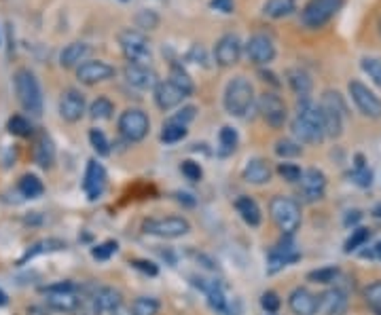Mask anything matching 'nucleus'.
<instances>
[{"instance_id": "obj_1", "label": "nucleus", "mask_w": 381, "mask_h": 315, "mask_svg": "<svg viewBox=\"0 0 381 315\" xmlns=\"http://www.w3.org/2000/svg\"><path fill=\"white\" fill-rule=\"evenodd\" d=\"M293 129V140L299 144H320L324 135V125H322V115L320 106L314 104L312 98H303L297 104V117L290 123Z\"/></svg>"}, {"instance_id": "obj_2", "label": "nucleus", "mask_w": 381, "mask_h": 315, "mask_svg": "<svg viewBox=\"0 0 381 315\" xmlns=\"http://www.w3.org/2000/svg\"><path fill=\"white\" fill-rule=\"evenodd\" d=\"M13 87H15V95L24 113L32 117H41L43 115V89H41L36 74L28 68H19L13 76Z\"/></svg>"}, {"instance_id": "obj_3", "label": "nucleus", "mask_w": 381, "mask_h": 315, "mask_svg": "<svg viewBox=\"0 0 381 315\" xmlns=\"http://www.w3.org/2000/svg\"><path fill=\"white\" fill-rule=\"evenodd\" d=\"M254 102H256L254 87L246 76H233L227 83L225 95H223V106H225L227 115L244 119L253 110Z\"/></svg>"}, {"instance_id": "obj_4", "label": "nucleus", "mask_w": 381, "mask_h": 315, "mask_svg": "<svg viewBox=\"0 0 381 315\" xmlns=\"http://www.w3.org/2000/svg\"><path fill=\"white\" fill-rule=\"evenodd\" d=\"M320 106V115H322V125H324V135L326 138H341L343 135V123H345V117H347V106H345V100L339 91H324L322 95V102L318 104Z\"/></svg>"}, {"instance_id": "obj_5", "label": "nucleus", "mask_w": 381, "mask_h": 315, "mask_svg": "<svg viewBox=\"0 0 381 315\" xmlns=\"http://www.w3.org/2000/svg\"><path fill=\"white\" fill-rule=\"evenodd\" d=\"M269 214L282 235L293 237L301 229V205L297 199L286 195H275L269 203Z\"/></svg>"}, {"instance_id": "obj_6", "label": "nucleus", "mask_w": 381, "mask_h": 315, "mask_svg": "<svg viewBox=\"0 0 381 315\" xmlns=\"http://www.w3.org/2000/svg\"><path fill=\"white\" fill-rule=\"evenodd\" d=\"M343 4L345 0H308L299 13V21L308 30H320L343 9Z\"/></svg>"}, {"instance_id": "obj_7", "label": "nucleus", "mask_w": 381, "mask_h": 315, "mask_svg": "<svg viewBox=\"0 0 381 315\" xmlns=\"http://www.w3.org/2000/svg\"><path fill=\"white\" fill-rule=\"evenodd\" d=\"M146 235L159 239H178L190 233V222L183 216H163V218H148L142 224Z\"/></svg>"}, {"instance_id": "obj_8", "label": "nucleus", "mask_w": 381, "mask_h": 315, "mask_svg": "<svg viewBox=\"0 0 381 315\" xmlns=\"http://www.w3.org/2000/svg\"><path fill=\"white\" fill-rule=\"evenodd\" d=\"M347 91H350V98H352L354 106L358 108V113L362 117L381 119V98L373 89H369L362 81L354 78V81H350Z\"/></svg>"}, {"instance_id": "obj_9", "label": "nucleus", "mask_w": 381, "mask_h": 315, "mask_svg": "<svg viewBox=\"0 0 381 315\" xmlns=\"http://www.w3.org/2000/svg\"><path fill=\"white\" fill-rule=\"evenodd\" d=\"M119 47L123 51L127 62L148 63L151 62V45L148 38L133 28H126L119 32Z\"/></svg>"}, {"instance_id": "obj_10", "label": "nucleus", "mask_w": 381, "mask_h": 315, "mask_svg": "<svg viewBox=\"0 0 381 315\" xmlns=\"http://www.w3.org/2000/svg\"><path fill=\"white\" fill-rule=\"evenodd\" d=\"M256 106H258V113H260L263 121L271 129H282V127L286 125V121H288V108H286V102L278 93L265 91L258 98Z\"/></svg>"}, {"instance_id": "obj_11", "label": "nucleus", "mask_w": 381, "mask_h": 315, "mask_svg": "<svg viewBox=\"0 0 381 315\" xmlns=\"http://www.w3.org/2000/svg\"><path fill=\"white\" fill-rule=\"evenodd\" d=\"M119 133L127 142H142L151 131V119L140 108H127L119 117Z\"/></svg>"}, {"instance_id": "obj_12", "label": "nucleus", "mask_w": 381, "mask_h": 315, "mask_svg": "<svg viewBox=\"0 0 381 315\" xmlns=\"http://www.w3.org/2000/svg\"><path fill=\"white\" fill-rule=\"evenodd\" d=\"M246 56L254 66H269V63L275 60L278 56V49H275V43L271 41V36L267 34H253L246 43Z\"/></svg>"}, {"instance_id": "obj_13", "label": "nucleus", "mask_w": 381, "mask_h": 315, "mask_svg": "<svg viewBox=\"0 0 381 315\" xmlns=\"http://www.w3.org/2000/svg\"><path fill=\"white\" fill-rule=\"evenodd\" d=\"M193 284L205 294L208 299V305L212 311L220 315L231 314V307H229V299L223 290V286L218 282H212V279H203V277H193Z\"/></svg>"}, {"instance_id": "obj_14", "label": "nucleus", "mask_w": 381, "mask_h": 315, "mask_svg": "<svg viewBox=\"0 0 381 315\" xmlns=\"http://www.w3.org/2000/svg\"><path fill=\"white\" fill-rule=\"evenodd\" d=\"M115 66L102 62V60H85L76 68V78L83 85H96V83H104L111 81L115 76Z\"/></svg>"}, {"instance_id": "obj_15", "label": "nucleus", "mask_w": 381, "mask_h": 315, "mask_svg": "<svg viewBox=\"0 0 381 315\" xmlns=\"http://www.w3.org/2000/svg\"><path fill=\"white\" fill-rule=\"evenodd\" d=\"M242 58V41L238 34H223L214 47V60L218 66L229 68L235 66Z\"/></svg>"}, {"instance_id": "obj_16", "label": "nucleus", "mask_w": 381, "mask_h": 315, "mask_svg": "<svg viewBox=\"0 0 381 315\" xmlns=\"http://www.w3.org/2000/svg\"><path fill=\"white\" fill-rule=\"evenodd\" d=\"M58 108H60V117L66 123H78L85 115V108H87L85 95L78 89H66L62 98H60Z\"/></svg>"}, {"instance_id": "obj_17", "label": "nucleus", "mask_w": 381, "mask_h": 315, "mask_svg": "<svg viewBox=\"0 0 381 315\" xmlns=\"http://www.w3.org/2000/svg\"><path fill=\"white\" fill-rule=\"evenodd\" d=\"M123 74H126V81L140 89V91H148V89H155V85L159 83L157 78V72L148 66V63H133L127 62L123 68Z\"/></svg>"}, {"instance_id": "obj_18", "label": "nucleus", "mask_w": 381, "mask_h": 315, "mask_svg": "<svg viewBox=\"0 0 381 315\" xmlns=\"http://www.w3.org/2000/svg\"><path fill=\"white\" fill-rule=\"evenodd\" d=\"M106 182H108V174L104 170L102 163H98L96 159H91L87 163L85 176H83V190L85 195L93 201L98 197H102V192L106 190Z\"/></svg>"}, {"instance_id": "obj_19", "label": "nucleus", "mask_w": 381, "mask_h": 315, "mask_svg": "<svg viewBox=\"0 0 381 315\" xmlns=\"http://www.w3.org/2000/svg\"><path fill=\"white\" fill-rule=\"evenodd\" d=\"M299 185H301L303 199L314 203V201H320L326 192V176H324V172H320L316 167H310V170H303Z\"/></svg>"}, {"instance_id": "obj_20", "label": "nucleus", "mask_w": 381, "mask_h": 315, "mask_svg": "<svg viewBox=\"0 0 381 315\" xmlns=\"http://www.w3.org/2000/svg\"><path fill=\"white\" fill-rule=\"evenodd\" d=\"M153 91H155V104H157V108H161L163 113L178 108V106L185 102V98H187V95H185L174 83H170V81H159Z\"/></svg>"}, {"instance_id": "obj_21", "label": "nucleus", "mask_w": 381, "mask_h": 315, "mask_svg": "<svg viewBox=\"0 0 381 315\" xmlns=\"http://www.w3.org/2000/svg\"><path fill=\"white\" fill-rule=\"evenodd\" d=\"M301 258V254L297 252L295 244H293V237H286L284 235V242H280L275 248H271L269 252V273H278L280 269L297 262Z\"/></svg>"}, {"instance_id": "obj_22", "label": "nucleus", "mask_w": 381, "mask_h": 315, "mask_svg": "<svg viewBox=\"0 0 381 315\" xmlns=\"http://www.w3.org/2000/svg\"><path fill=\"white\" fill-rule=\"evenodd\" d=\"M318 311L324 315H345L347 311V294L341 288H330L322 296H318Z\"/></svg>"}, {"instance_id": "obj_23", "label": "nucleus", "mask_w": 381, "mask_h": 315, "mask_svg": "<svg viewBox=\"0 0 381 315\" xmlns=\"http://www.w3.org/2000/svg\"><path fill=\"white\" fill-rule=\"evenodd\" d=\"M81 294L78 290H68V292H51L45 294V307L58 314H74L78 311Z\"/></svg>"}, {"instance_id": "obj_24", "label": "nucleus", "mask_w": 381, "mask_h": 315, "mask_svg": "<svg viewBox=\"0 0 381 315\" xmlns=\"http://www.w3.org/2000/svg\"><path fill=\"white\" fill-rule=\"evenodd\" d=\"M288 307L295 315H318V296L308 288H295L288 296Z\"/></svg>"}, {"instance_id": "obj_25", "label": "nucleus", "mask_w": 381, "mask_h": 315, "mask_svg": "<svg viewBox=\"0 0 381 315\" xmlns=\"http://www.w3.org/2000/svg\"><path fill=\"white\" fill-rule=\"evenodd\" d=\"M273 176V170L269 165L267 159H260V157H254L250 159L246 165H244V172H242V178L248 182V185H254V187H263L271 180Z\"/></svg>"}, {"instance_id": "obj_26", "label": "nucleus", "mask_w": 381, "mask_h": 315, "mask_svg": "<svg viewBox=\"0 0 381 315\" xmlns=\"http://www.w3.org/2000/svg\"><path fill=\"white\" fill-rule=\"evenodd\" d=\"M286 83H288V87L293 89V93H295L299 100L312 95L314 81H312V76H310L308 70H303V68H299V66L288 68V70H286Z\"/></svg>"}, {"instance_id": "obj_27", "label": "nucleus", "mask_w": 381, "mask_h": 315, "mask_svg": "<svg viewBox=\"0 0 381 315\" xmlns=\"http://www.w3.org/2000/svg\"><path fill=\"white\" fill-rule=\"evenodd\" d=\"M93 296H96V303H98L102 314H117L123 307V294L119 290L111 288V286L96 288Z\"/></svg>"}, {"instance_id": "obj_28", "label": "nucleus", "mask_w": 381, "mask_h": 315, "mask_svg": "<svg viewBox=\"0 0 381 315\" xmlns=\"http://www.w3.org/2000/svg\"><path fill=\"white\" fill-rule=\"evenodd\" d=\"M89 45L87 43H70V45H66L62 49V53H60V66L66 68V70H70V68H78L81 63L87 60V56H89Z\"/></svg>"}, {"instance_id": "obj_29", "label": "nucleus", "mask_w": 381, "mask_h": 315, "mask_svg": "<svg viewBox=\"0 0 381 315\" xmlns=\"http://www.w3.org/2000/svg\"><path fill=\"white\" fill-rule=\"evenodd\" d=\"M34 163L43 170H51L56 163V144L49 135H41L34 146Z\"/></svg>"}, {"instance_id": "obj_30", "label": "nucleus", "mask_w": 381, "mask_h": 315, "mask_svg": "<svg viewBox=\"0 0 381 315\" xmlns=\"http://www.w3.org/2000/svg\"><path fill=\"white\" fill-rule=\"evenodd\" d=\"M235 210H238V214L242 216V220H244L248 227H258V224L263 222V214H260L258 203L254 201L253 197H248V195L238 197V201H235Z\"/></svg>"}, {"instance_id": "obj_31", "label": "nucleus", "mask_w": 381, "mask_h": 315, "mask_svg": "<svg viewBox=\"0 0 381 315\" xmlns=\"http://www.w3.org/2000/svg\"><path fill=\"white\" fill-rule=\"evenodd\" d=\"M297 11V0H265L263 15L269 19H284Z\"/></svg>"}, {"instance_id": "obj_32", "label": "nucleus", "mask_w": 381, "mask_h": 315, "mask_svg": "<svg viewBox=\"0 0 381 315\" xmlns=\"http://www.w3.org/2000/svg\"><path fill=\"white\" fill-rule=\"evenodd\" d=\"M17 192L24 197V199H39L43 197L45 192V185L39 176L34 174H24L17 182Z\"/></svg>"}, {"instance_id": "obj_33", "label": "nucleus", "mask_w": 381, "mask_h": 315, "mask_svg": "<svg viewBox=\"0 0 381 315\" xmlns=\"http://www.w3.org/2000/svg\"><path fill=\"white\" fill-rule=\"evenodd\" d=\"M168 81L174 83L187 98L193 95V91H195V83H193V78L189 76V72L183 68V63L178 62L170 63V78H168Z\"/></svg>"}, {"instance_id": "obj_34", "label": "nucleus", "mask_w": 381, "mask_h": 315, "mask_svg": "<svg viewBox=\"0 0 381 315\" xmlns=\"http://www.w3.org/2000/svg\"><path fill=\"white\" fill-rule=\"evenodd\" d=\"M66 248V244L60 242V239H43V242H39V244H34L28 252L24 254L21 258H19V262L17 264H26L28 260H32V258H36V256H41V254H49V252H60Z\"/></svg>"}, {"instance_id": "obj_35", "label": "nucleus", "mask_w": 381, "mask_h": 315, "mask_svg": "<svg viewBox=\"0 0 381 315\" xmlns=\"http://www.w3.org/2000/svg\"><path fill=\"white\" fill-rule=\"evenodd\" d=\"M115 113V104L108 98H98L89 106V117L93 121H108Z\"/></svg>"}, {"instance_id": "obj_36", "label": "nucleus", "mask_w": 381, "mask_h": 315, "mask_svg": "<svg viewBox=\"0 0 381 315\" xmlns=\"http://www.w3.org/2000/svg\"><path fill=\"white\" fill-rule=\"evenodd\" d=\"M6 129H9V133H13L17 138H30L34 133L32 121L28 117H24V115H13L9 119V123H6Z\"/></svg>"}, {"instance_id": "obj_37", "label": "nucleus", "mask_w": 381, "mask_h": 315, "mask_svg": "<svg viewBox=\"0 0 381 315\" xmlns=\"http://www.w3.org/2000/svg\"><path fill=\"white\" fill-rule=\"evenodd\" d=\"M159 301L153 299V296H138L133 303H131V309L129 314L131 315H159Z\"/></svg>"}, {"instance_id": "obj_38", "label": "nucleus", "mask_w": 381, "mask_h": 315, "mask_svg": "<svg viewBox=\"0 0 381 315\" xmlns=\"http://www.w3.org/2000/svg\"><path fill=\"white\" fill-rule=\"evenodd\" d=\"M273 150H275V155H278L280 159H295V157L303 155V146H301L297 140H293V138L278 140Z\"/></svg>"}, {"instance_id": "obj_39", "label": "nucleus", "mask_w": 381, "mask_h": 315, "mask_svg": "<svg viewBox=\"0 0 381 315\" xmlns=\"http://www.w3.org/2000/svg\"><path fill=\"white\" fill-rule=\"evenodd\" d=\"M369 239H371V229H367V227H358V229H354L352 235L347 237V242H345V246H343V252L345 254L356 252V250H360L362 246H367Z\"/></svg>"}, {"instance_id": "obj_40", "label": "nucleus", "mask_w": 381, "mask_h": 315, "mask_svg": "<svg viewBox=\"0 0 381 315\" xmlns=\"http://www.w3.org/2000/svg\"><path fill=\"white\" fill-rule=\"evenodd\" d=\"M187 133H189V129L185 125H181V123H172V121H166L163 127H161V142H166V144H176V142H181V140H185L187 138Z\"/></svg>"}, {"instance_id": "obj_41", "label": "nucleus", "mask_w": 381, "mask_h": 315, "mask_svg": "<svg viewBox=\"0 0 381 315\" xmlns=\"http://www.w3.org/2000/svg\"><path fill=\"white\" fill-rule=\"evenodd\" d=\"M339 267H335V264H328V267H320L316 271H310L308 273V279L310 282H314V284H322V286H326V284H335L337 282V277H339Z\"/></svg>"}, {"instance_id": "obj_42", "label": "nucleus", "mask_w": 381, "mask_h": 315, "mask_svg": "<svg viewBox=\"0 0 381 315\" xmlns=\"http://www.w3.org/2000/svg\"><path fill=\"white\" fill-rule=\"evenodd\" d=\"M240 142V135H238V129H233L231 125H225L218 133V144H220V155H229L235 150Z\"/></svg>"}, {"instance_id": "obj_43", "label": "nucleus", "mask_w": 381, "mask_h": 315, "mask_svg": "<svg viewBox=\"0 0 381 315\" xmlns=\"http://www.w3.org/2000/svg\"><path fill=\"white\" fill-rule=\"evenodd\" d=\"M360 68H362V72L381 89V58L365 56V58L360 60Z\"/></svg>"}, {"instance_id": "obj_44", "label": "nucleus", "mask_w": 381, "mask_h": 315, "mask_svg": "<svg viewBox=\"0 0 381 315\" xmlns=\"http://www.w3.org/2000/svg\"><path fill=\"white\" fill-rule=\"evenodd\" d=\"M89 144L100 157L111 155V142H108V138H106V133L102 129H91L89 131Z\"/></svg>"}, {"instance_id": "obj_45", "label": "nucleus", "mask_w": 381, "mask_h": 315, "mask_svg": "<svg viewBox=\"0 0 381 315\" xmlns=\"http://www.w3.org/2000/svg\"><path fill=\"white\" fill-rule=\"evenodd\" d=\"M365 301L367 305L375 311V314L381 315V279L380 282H373L365 288Z\"/></svg>"}, {"instance_id": "obj_46", "label": "nucleus", "mask_w": 381, "mask_h": 315, "mask_svg": "<svg viewBox=\"0 0 381 315\" xmlns=\"http://www.w3.org/2000/svg\"><path fill=\"white\" fill-rule=\"evenodd\" d=\"M278 174H280L286 182L295 185V182L301 180L303 170H301L299 165H295V163H280V165H278Z\"/></svg>"}, {"instance_id": "obj_47", "label": "nucleus", "mask_w": 381, "mask_h": 315, "mask_svg": "<svg viewBox=\"0 0 381 315\" xmlns=\"http://www.w3.org/2000/svg\"><path fill=\"white\" fill-rule=\"evenodd\" d=\"M136 24H138V28H142V30H155L157 26H159V17H157V13L155 11H140L138 15H136Z\"/></svg>"}, {"instance_id": "obj_48", "label": "nucleus", "mask_w": 381, "mask_h": 315, "mask_svg": "<svg viewBox=\"0 0 381 315\" xmlns=\"http://www.w3.org/2000/svg\"><path fill=\"white\" fill-rule=\"evenodd\" d=\"M181 172L185 174V178L190 180V182H199V180H201V176H203L201 165H199L197 161H190V159H187V161H183V163H181Z\"/></svg>"}, {"instance_id": "obj_49", "label": "nucleus", "mask_w": 381, "mask_h": 315, "mask_svg": "<svg viewBox=\"0 0 381 315\" xmlns=\"http://www.w3.org/2000/svg\"><path fill=\"white\" fill-rule=\"evenodd\" d=\"M352 180L358 185V187H362V189H369L371 185H373V174H371V170L365 165V167H354V172H352Z\"/></svg>"}, {"instance_id": "obj_50", "label": "nucleus", "mask_w": 381, "mask_h": 315, "mask_svg": "<svg viewBox=\"0 0 381 315\" xmlns=\"http://www.w3.org/2000/svg\"><path fill=\"white\" fill-rule=\"evenodd\" d=\"M280 305H282V301H280V296H278L273 290L263 292V296H260V307H263L267 314H275V311L280 309Z\"/></svg>"}, {"instance_id": "obj_51", "label": "nucleus", "mask_w": 381, "mask_h": 315, "mask_svg": "<svg viewBox=\"0 0 381 315\" xmlns=\"http://www.w3.org/2000/svg\"><path fill=\"white\" fill-rule=\"evenodd\" d=\"M117 248H119L117 242H104V244H100V246H96V248L91 250V256H93L96 260H108L113 254L117 252Z\"/></svg>"}, {"instance_id": "obj_52", "label": "nucleus", "mask_w": 381, "mask_h": 315, "mask_svg": "<svg viewBox=\"0 0 381 315\" xmlns=\"http://www.w3.org/2000/svg\"><path fill=\"white\" fill-rule=\"evenodd\" d=\"M195 115H197V108L195 106H183L176 115H172L168 121H172V123H181V125H189L190 121L195 119Z\"/></svg>"}, {"instance_id": "obj_53", "label": "nucleus", "mask_w": 381, "mask_h": 315, "mask_svg": "<svg viewBox=\"0 0 381 315\" xmlns=\"http://www.w3.org/2000/svg\"><path fill=\"white\" fill-rule=\"evenodd\" d=\"M131 267L138 269V271H142V273H146V275H153V277L159 273L157 264H153L151 260H142V258H133V260H131Z\"/></svg>"}, {"instance_id": "obj_54", "label": "nucleus", "mask_w": 381, "mask_h": 315, "mask_svg": "<svg viewBox=\"0 0 381 315\" xmlns=\"http://www.w3.org/2000/svg\"><path fill=\"white\" fill-rule=\"evenodd\" d=\"M68 290H78V288H76V284H72V282H58V284H51V286H43V288H41V292H45V294H51V292H68Z\"/></svg>"}, {"instance_id": "obj_55", "label": "nucleus", "mask_w": 381, "mask_h": 315, "mask_svg": "<svg viewBox=\"0 0 381 315\" xmlns=\"http://www.w3.org/2000/svg\"><path fill=\"white\" fill-rule=\"evenodd\" d=\"M210 6L220 11V13H225V15H229V13H233L235 2L233 0H210Z\"/></svg>"}, {"instance_id": "obj_56", "label": "nucleus", "mask_w": 381, "mask_h": 315, "mask_svg": "<svg viewBox=\"0 0 381 315\" xmlns=\"http://www.w3.org/2000/svg\"><path fill=\"white\" fill-rule=\"evenodd\" d=\"M360 218H362V212H358V210H354V212H347V216H345L343 224H345V227H354V224H356Z\"/></svg>"}, {"instance_id": "obj_57", "label": "nucleus", "mask_w": 381, "mask_h": 315, "mask_svg": "<svg viewBox=\"0 0 381 315\" xmlns=\"http://www.w3.org/2000/svg\"><path fill=\"white\" fill-rule=\"evenodd\" d=\"M260 76H263V81H265V83L269 81V83H271L273 87H280V81L275 78V74H271V72H265V70H260Z\"/></svg>"}, {"instance_id": "obj_58", "label": "nucleus", "mask_w": 381, "mask_h": 315, "mask_svg": "<svg viewBox=\"0 0 381 315\" xmlns=\"http://www.w3.org/2000/svg\"><path fill=\"white\" fill-rule=\"evenodd\" d=\"M6 305H9V296L4 290H0V307H6Z\"/></svg>"}, {"instance_id": "obj_59", "label": "nucleus", "mask_w": 381, "mask_h": 315, "mask_svg": "<svg viewBox=\"0 0 381 315\" xmlns=\"http://www.w3.org/2000/svg\"><path fill=\"white\" fill-rule=\"evenodd\" d=\"M373 258H380L381 260V239L373 246Z\"/></svg>"}, {"instance_id": "obj_60", "label": "nucleus", "mask_w": 381, "mask_h": 315, "mask_svg": "<svg viewBox=\"0 0 381 315\" xmlns=\"http://www.w3.org/2000/svg\"><path fill=\"white\" fill-rule=\"evenodd\" d=\"M377 32H380V36H381V17L377 19Z\"/></svg>"}, {"instance_id": "obj_61", "label": "nucleus", "mask_w": 381, "mask_h": 315, "mask_svg": "<svg viewBox=\"0 0 381 315\" xmlns=\"http://www.w3.org/2000/svg\"><path fill=\"white\" fill-rule=\"evenodd\" d=\"M123 2H126V0H123Z\"/></svg>"}]
</instances>
